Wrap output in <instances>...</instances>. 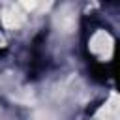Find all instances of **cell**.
I'll use <instances>...</instances> for the list:
<instances>
[{
  "instance_id": "cell-1",
  "label": "cell",
  "mask_w": 120,
  "mask_h": 120,
  "mask_svg": "<svg viewBox=\"0 0 120 120\" xmlns=\"http://www.w3.org/2000/svg\"><path fill=\"white\" fill-rule=\"evenodd\" d=\"M90 49H92V52H96L98 56L109 58V56L112 54V38H111L107 32L99 30V32H96V34L90 38Z\"/></svg>"
},
{
  "instance_id": "cell-2",
  "label": "cell",
  "mask_w": 120,
  "mask_h": 120,
  "mask_svg": "<svg viewBox=\"0 0 120 120\" xmlns=\"http://www.w3.org/2000/svg\"><path fill=\"white\" fill-rule=\"evenodd\" d=\"M2 22L8 28H19L24 22V13L19 9V6H11L2 13Z\"/></svg>"
}]
</instances>
